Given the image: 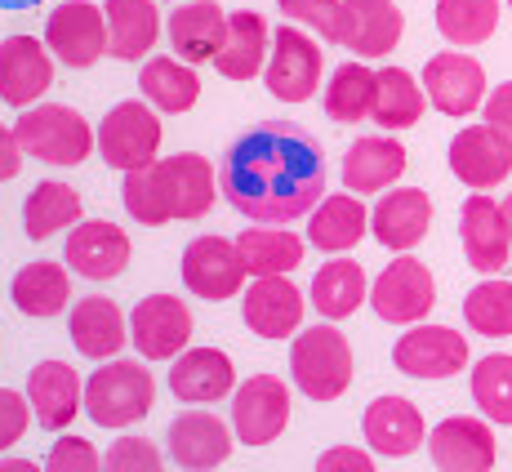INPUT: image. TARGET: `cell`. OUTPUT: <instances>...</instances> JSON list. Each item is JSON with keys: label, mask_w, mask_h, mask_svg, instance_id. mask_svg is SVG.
I'll list each match as a JSON object with an SVG mask.
<instances>
[{"label": "cell", "mask_w": 512, "mask_h": 472, "mask_svg": "<svg viewBox=\"0 0 512 472\" xmlns=\"http://www.w3.org/2000/svg\"><path fill=\"white\" fill-rule=\"evenodd\" d=\"M219 188L236 214L281 228L326 201V156L308 130L290 121H263L228 147Z\"/></svg>", "instance_id": "6da1fadb"}, {"label": "cell", "mask_w": 512, "mask_h": 472, "mask_svg": "<svg viewBox=\"0 0 512 472\" xmlns=\"http://www.w3.org/2000/svg\"><path fill=\"white\" fill-rule=\"evenodd\" d=\"M152 397H156L152 375H147L139 361H125V357H112L107 366H98L85 379V415L98 428L139 424V419L152 415Z\"/></svg>", "instance_id": "7a4b0ae2"}, {"label": "cell", "mask_w": 512, "mask_h": 472, "mask_svg": "<svg viewBox=\"0 0 512 472\" xmlns=\"http://www.w3.org/2000/svg\"><path fill=\"white\" fill-rule=\"evenodd\" d=\"M14 134L23 143V156H36L45 165H81L94 152V130L76 107L36 103L14 121Z\"/></svg>", "instance_id": "3957f363"}, {"label": "cell", "mask_w": 512, "mask_h": 472, "mask_svg": "<svg viewBox=\"0 0 512 472\" xmlns=\"http://www.w3.org/2000/svg\"><path fill=\"white\" fill-rule=\"evenodd\" d=\"M294 388L312 401H339L352 383V348L334 326H312L290 343Z\"/></svg>", "instance_id": "277c9868"}, {"label": "cell", "mask_w": 512, "mask_h": 472, "mask_svg": "<svg viewBox=\"0 0 512 472\" xmlns=\"http://www.w3.org/2000/svg\"><path fill=\"white\" fill-rule=\"evenodd\" d=\"M161 152V116L152 112V103L139 98H125L98 125V156H103L112 170L130 174L156 161Z\"/></svg>", "instance_id": "5b68a950"}, {"label": "cell", "mask_w": 512, "mask_h": 472, "mask_svg": "<svg viewBox=\"0 0 512 472\" xmlns=\"http://www.w3.org/2000/svg\"><path fill=\"white\" fill-rule=\"evenodd\" d=\"M321 67H326V54H321V45L299 23H285L272 32V54H268V67H263V81H268L272 98L308 103L312 90L321 85Z\"/></svg>", "instance_id": "8992f818"}, {"label": "cell", "mask_w": 512, "mask_h": 472, "mask_svg": "<svg viewBox=\"0 0 512 472\" xmlns=\"http://www.w3.org/2000/svg\"><path fill=\"white\" fill-rule=\"evenodd\" d=\"M370 303L379 312V321H388V326H419L437 303V281L419 259L401 254L370 285Z\"/></svg>", "instance_id": "52a82bcc"}, {"label": "cell", "mask_w": 512, "mask_h": 472, "mask_svg": "<svg viewBox=\"0 0 512 472\" xmlns=\"http://www.w3.org/2000/svg\"><path fill=\"white\" fill-rule=\"evenodd\" d=\"M45 45L63 67H94L107 54V14L90 0H63L45 18Z\"/></svg>", "instance_id": "ba28073f"}, {"label": "cell", "mask_w": 512, "mask_h": 472, "mask_svg": "<svg viewBox=\"0 0 512 472\" xmlns=\"http://www.w3.org/2000/svg\"><path fill=\"white\" fill-rule=\"evenodd\" d=\"M130 339L143 361L183 357L192 343V312L174 294H147L130 312Z\"/></svg>", "instance_id": "9c48e42d"}, {"label": "cell", "mask_w": 512, "mask_h": 472, "mask_svg": "<svg viewBox=\"0 0 512 472\" xmlns=\"http://www.w3.org/2000/svg\"><path fill=\"white\" fill-rule=\"evenodd\" d=\"M290 424V388L277 375H254L232 397V432L241 446H268Z\"/></svg>", "instance_id": "30bf717a"}, {"label": "cell", "mask_w": 512, "mask_h": 472, "mask_svg": "<svg viewBox=\"0 0 512 472\" xmlns=\"http://www.w3.org/2000/svg\"><path fill=\"white\" fill-rule=\"evenodd\" d=\"M156 179L170 219H205L210 205L219 201V174L201 152H179V156H156Z\"/></svg>", "instance_id": "8fae6325"}, {"label": "cell", "mask_w": 512, "mask_h": 472, "mask_svg": "<svg viewBox=\"0 0 512 472\" xmlns=\"http://www.w3.org/2000/svg\"><path fill=\"white\" fill-rule=\"evenodd\" d=\"M423 94L437 112L446 116H468L477 107H486V72L472 54L446 49V54H432L423 63Z\"/></svg>", "instance_id": "7c38bea8"}, {"label": "cell", "mask_w": 512, "mask_h": 472, "mask_svg": "<svg viewBox=\"0 0 512 472\" xmlns=\"http://www.w3.org/2000/svg\"><path fill=\"white\" fill-rule=\"evenodd\" d=\"M392 366L410 379H450L468 366V339L450 326H410L392 348Z\"/></svg>", "instance_id": "4fadbf2b"}, {"label": "cell", "mask_w": 512, "mask_h": 472, "mask_svg": "<svg viewBox=\"0 0 512 472\" xmlns=\"http://www.w3.org/2000/svg\"><path fill=\"white\" fill-rule=\"evenodd\" d=\"M450 170L472 192H490L512 174V143L495 125H468L450 139Z\"/></svg>", "instance_id": "5bb4252c"}, {"label": "cell", "mask_w": 512, "mask_h": 472, "mask_svg": "<svg viewBox=\"0 0 512 472\" xmlns=\"http://www.w3.org/2000/svg\"><path fill=\"white\" fill-rule=\"evenodd\" d=\"M54 85V58L36 36H5L0 41V98L18 112L36 107Z\"/></svg>", "instance_id": "9a60e30c"}, {"label": "cell", "mask_w": 512, "mask_h": 472, "mask_svg": "<svg viewBox=\"0 0 512 472\" xmlns=\"http://www.w3.org/2000/svg\"><path fill=\"white\" fill-rule=\"evenodd\" d=\"M245 277L250 272H245L236 241H228V236H196L183 250V285L196 299H210V303L232 299Z\"/></svg>", "instance_id": "2e32d148"}, {"label": "cell", "mask_w": 512, "mask_h": 472, "mask_svg": "<svg viewBox=\"0 0 512 472\" xmlns=\"http://www.w3.org/2000/svg\"><path fill=\"white\" fill-rule=\"evenodd\" d=\"M130 232L107 219L76 223L67 232V268L85 281H112L130 268Z\"/></svg>", "instance_id": "e0dca14e"}, {"label": "cell", "mask_w": 512, "mask_h": 472, "mask_svg": "<svg viewBox=\"0 0 512 472\" xmlns=\"http://www.w3.org/2000/svg\"><path fill=\"white\" fill-rule=\"evenodd\" d=\"M459 236H464V254H468V268L495 272L508 268V245H512V232H508V219H504V205H495L486 192H472L459 210Z\"/></svg>", "instance_id": "ac0fdd59"}, {"label": "cell", "mask_w": 512, "mask_h": 472, "mask_svg": "<svg viewBox=\"0 0 512 472\" xmlns=\"http://www.w3.org/2000/svg\"><path fill=\"white\" fill-rule=\"evenodd\" d=\"M428 455L441 472H490L499 450H495V432H490L486 419L455 415L432 428Z\"/></svg>", "instance_id": "d6986e66"}, {"label": "cell", "mask_w": 512, "mask_h": 472, "mask_svg": "<svg viewBox=\"0 0 512 472\" xmlns=\"http://www.w3.org/2000/svg\"><path fill=\"white\" fill-rule=\"evenodd\" d=\"M241 312L259 339H290L303 326V290L290 277H254L241 294Z\"/></svg>", "instance_id": "ffe728a7"}, {"label": "cell", "mask_w": 512, "mask_h": 472, "mask_svg": "<svg viewBox=\"0 0 512 472\" xmlns=\"http://www.w3.org/2000/svg\"><path fill=\"white\" fill-rule=\"evenodd\" d=\"M170 459L183 472H210L228 464L232 455V428L210 410H183L170 424Z\"/></svg>", "instance_id": "44dd1931"}, {"label": "cell", "mask_w": 512, "mask_h": 472, "mask_svg": "<svg viewBox=\"0 0 512 472\" xmlns=\"http://www.w3.org/2000/svg\"><path fill=\"white\" fill-rule=\"evenodd\" d=\"M406 14L397 0H343V32L339 45L352 49L357 58H383L401 45Z\"/></svg>", "instance_id": "7402d4cb"}, {"label": "cell", "mask_w": 512, "mask_h": 472, "mask_svg": "<svg viewBox=\"0 0 512 472\" xmlns=\"http://www.w3.org/2000/svg\"><path fill=\"white\" fill-rule=\"evenodd\" d=\"M27 401H32V419L45 432H63L85 406V383L67 361H41L27 375Z\"/></svg>", "instance_id": "603a6c76"}, {"label": "cell", "mask_w": 512, "mask_h": 472, "mask_svg": "<svg viewBox=\"0 0 512 472\" xmlns=\"http://www.w3.org/2000/svg\"><path fill=\"white\" fill-rule=\"evenodd\" d=\"M432 228V201L423 188H397V192H383L379 205L370 210V232L379 245L388 250L406 254L428 236Z\"/></svg>", "instance_id": "cb8c5ba5"}, {"label": "cell", "mask_w": 512, "mask_h": 472, "mask_svg": "<svg viewBox=\"0 0 512 472\" xmlns=\"http://www.w3.org/2000/svg\"><path fill=\"white\" fill-rule=\"evenodd\" d=\"M361 432L379 455L388 459H406L428 441V428H423V415L415 401L406 397H374L366 406V419H361Z\"/></svg>", "instance_id": "d4e9b609"}, {"label": "cell", "mask_w": 512, "mask_h": 472, "mask_svg": "<svg viewBox=\"0 0 512 472\" xmlns=\"http://www.w3.org/2000/svg\"><path fill=\"white\" fill-rule=\"evenodd\" d=\"M223 41H228V9L219 0H183L170 14V45L183 63H205L219 58Z\"/></svg>", "instance_id": "484cf974"}, {"label": "cell", "mask_w": 512, "mask_h": 472, "mask_svg": "<svg viewBox=\"0 0 512 472\" xmlns=\"http://www.w3.org/2000/svg\"><path fill=\"white\" fill-rule=\"evenodd\" d=\"M67 334H72V343H76L81 357L112 361L116 352L125 348V339H130V321H125V312L116 308L112 299L90 294V299H81L72 308V317H67Z\"/></svg>", "instance_id": "4316f807"}, {"label": "cell", "mask_w": 512, "mask_h": 472, "mask_svg": "<svg viewBox=\"0 0 512 472\" xmlns=\"http://www.w3.org/2000/svg\"><path fill=\"white\" fill-rule=\"evenodd\" d=\"M236 370L232 357L219 348H187L170 370V392L187 406H214L232 392Z\"/></svg>", "instance_id": "83f0119b"}, {"label": "cell", "mask_w": 512, "mask_h": 472, "mask_svg": "<svg viewBox=\"0 0 512 472\" xmlns=\"http://www.w3.org/2000/svg\"><path fill=\"white\" fill-rule=\"evenodd\" d=\"M268 54H272L268 18L254 14V9L228 14V41H223L219 58H214L219 76H228V81H254L268 67Z\"/></svg>", "instance_id": "f1b7e54d"}, {"label": "cell", "mask_w": 512, "mask_h": 472, "mask_svg": "<svg viewBox=\"0 0 512 472\" xmlns=\"http://www.w3.org/2000/svg\"><path fill=\"white\" fill-rule=\"evenodd\" d=\"M107 54L121 63H139L161 36V9L156 0H107Z\"/></svg>", "instance_id": "f546056e"}, {"label": "cell", "mask_w": 512, "mask_h": 472, "mask_svg": "<svg viewBox=\"0 0 512 472\" xmlns=\"http://www.w3.org/2000/svg\"><path fill=\"white\" fill-rule=\"evenodd\" d=\"M406 174V147L397 139H383V134H370V139H357L343 156V188L348 192H383L388 183H397Z\"/></svg>", "instance_id": "4dcf8cb0"}, {"label": "cell", "mask_w": 512, "mask_h": 472, "mask_svg": "<svg viewBox=\"0 0 512 472\" xmlns=\"http://www.w3.org/2000/svg\"><path fill=\"white\" fill-rule=\"evenodd\" d=\"M9 299H14V308L23 312V317H58V312L72 303V277H67L63 263L54 259H36L27 263L23 272L14 277V285H9Z\"/></svg>", "instance_id": "1f68e13d"}, {"label": "cell", "mask_w": 512, "mask_h": 472, "mask_svg": "<svg viewBox=\"0 0 512 472\" xmlns=\"http://www.w3.org/2000/svg\"><path fill=\"white\" fill-rule=\"evenodd\" d=\"M366 232H370V210L361 205V196L357 192H334L312 210L308 241L326 254H348Z\"/></svg>", "instance_id": "d6a6232c"}, {"label": "cell", "mask_w": 512, "mask_h": 472, "mask_svg": "<svg viewBox=\"0 0 512 472\" xmlns=\"http://www.w3.org/2000/svg\"><path fill=\"white\" fill-rule=\"evenodd\" d=\"M139 85H143V98L156 107V112H170V116H183L196 107L201 98V76L192 72V63L183 58H147L143 72H139Z\"/></svg>", "instance_id": "836d02e7"}, {"label": "cell", "mask_w": 512, "mask_h": 472, "mask_svg": "<svg viewBox=\"0 0 512 472\" xmlns=\"http://www.w3.org/2000/svg\"><path fill=\"white\" fill-rule=\"evenodd\" d=\"M370 299V285L361 263L352 259H330L321 263V272L312 277V308L321 312L326 321H343Z\"/></svg>", "instance_id": "e575fe53"}, {"label": "cell", "mask_w": 512, "mask_h": 472, "mask_svg": "<svg viewBox=\"0 0 512 472\" xmlns=\"http://www.w3.org/2000/svg\"><path fill=\"white\" fill-rule=\"evenodd\" d=\"M236 254H241L250 277H285L303 263V241L285 228H250L236 236Z\"/></svg>", "instance_id": "d590c367"}, {"label": "cell", "mask_w": 512, "mask_h": 472, "mask_svg": "<svg viewBox=\"0 0 512 472\" xmlns=\"http://www.w3.org/2000/svg\"><path fill=\"white\" fill-rule=\"evenodd\" d=\"M76 223H81V192L58 179L36 183L23 205V232L32 236V241H49L54 232L76 228Z\"/></svg>", "instance_id": "8d00e7d4"}, {"label": "cell", "mask_w": 512, "mask_h": 472, "mask_svg": "<svg viewBox=\"0 0 512 472\" xmlns=\"http://www.w3.org/2000/svg\"><path fill=\"white\" fill-rule=\"evenodd\" d=\"M423 107H428V94L406 67H383L379 72V90H374V125L383 130H410V125L423 121Z\"/></svg>", "instance_id": "74e56055"}, {"label": "cell", "mask_w": 512, "mask_h": 472, "mask_svg": "<svg viewBox=\"0 0 512 472\" xmlns=\"http://www.w3.org/2000/svg\"><path fill=\"white\" fill-rule=\"evenodd\" d=\"M374 90H379V72L366 63H343L326 85V116L339 125H357L374 116Z\"/></svg>", "instance_id": "f35d334b"}, {"label": "cell", "mask_w": 512, "mask_h": 472, "mask_svg": "<svg viewBox=\"0 0 512 472\" xmlns=\"http://www.w3.org/2000/svg\"><path fill=\"white\" fill-rule=\"evenodd\" d=\"M499 27V0H437V32L450 45L472 49Z\"/></svg>", "instance_id": "ab89813d"}, {"label": "cell", "mask_w": 512, "mask_h": 472, "mask_svg": "<svg viewBox=\"0 0 512 472\" xmlns=\"http://www.w3.org/2000/svg\"><path fill=\"white\" fill-rule=\"evenodd\" d=\"M464 321L486 339L512 334V281H481L464 299Z\"/></svg>", "instance_id": "60d3db41"}, {"label": "cell", "mask_w": 512, "mask_h": 472, "mask_svg": "<svg viewBox=\"0 0 512 472\" xmlns=\"http://www.w3.org/2000/svg\"><path fill=\"white\" fill-rule=\"evenodd\" d=\"M472 401L481 406V415L490 424H512V357L495 352L481 357L472 370Z\"/></svg>", "instance_id": "b9f144b4"}, {"label": "cell", "mask_w": 512, "mask_h": 472, "mask_svg": "<svg viewBox=\"0 0 512 472\" xmlns=\"http://www.w3.org/2000/svg\"><path fill=\"white\" fill-rule=\"evenodd\" d=\"M121 201H125V210L134 214V223H143V228H161V223H170V210H165V196H161V179H156V161L143 165V170L125 174Z\"/></svg>", "instance_id": "7bdbcfd3"}, {"label": "cell", "mask_w": 512, "mask_h": 472, "mask_svg": "<svg viewBox=\"0 0 512 472\" xmlns=\"http://www.w3.org/2000/svg\"><path fill=\"white\" fill-rule=\"evenodd\" d=\"M281 14L299 27H312L321 41L339 45V32H343V0H277Z\"/></svg>", "instance_id": "ee69618b"}, {"label": "cell", "mask_w": 512, "mask_h": 472, "mask_svg": "<svg viewBox=\"0 0 512 472\" xmlns=\"http://www.w3.org/2000/svg\"><path fill=\"white\" fill-rule=\"evenodd\" d=\"M103 472H165L156 441L147 437H116L103 455Z\"/></svg>", "instance_id": "f6af8a7d"}, {"label": "cell", "mask_w": 512, "mask_h": 472, "mask_svg": "<svg viewBox=\"0 0 512 472\" xmlns=\"http://www.w3.org/2000/svg\"><path fill=\"white\" fill-rule=\"evenodd\" d=\"M45 472H103V459H98L94 441L85 437H63L49 446Z\"/></svg>", "instance_id": "bcb514c9"}, {"label": "cell", "mask_w": 512, "mask_h": 472, "mask_svg": "<svg viewBox=\"0 0 512 472\" xmlns=\"http://www.w3.org/2000/svg\"><path fill=\"white\" fill-rule=\"evenodd\" d=\"M27 410H32V401H27L23 392L0 388V455H5L14 441H23V432H27Z\"/></svg>", "instance_id": "7dc6e473"}, {"label": "cell", "mask_w": 512, "mask_h": 472, "mask_svg": "<svg viewBox=\"0 0 512 472\" xmlns=\"http://www.w3.org/2000/svg\"><path fill=\"white\" fill-rule=\"evenodd\" d=\"M317 472H374V459L357 446H330L317 459Z\"/></svg>", "instance_id": "c3c4849f"}, {"label": "cell", "mask_w": 512, "mask_h": 472, "mask_svg": "<svg viewBox=\"0 0 512 472\" xmlns=\"http://www.w3.org/2000/svg\"><path fill=\"white\" fill-rule=\"evenodd\" d=\"M481 112H486V125H495V130L512 143V81H504L499 90H490Z\"/></svg>", "instance_id": "681fc988"}, {"label": "cell", "mask_w": 512, "mask_h": 472, "mask_svg": "<svg viewBox=\"0 0 512 472\" xmlns=\"http://www.w3.org/2000/svg\"><path fill=\"white\" fill-rule=\"evenodd\" d=\"M18 170H23V143L9 125H0V183H9Z\"/></svg>", "instance_id": "f907efd6"}, {"label": "cell", "mask_w": 512, "mask_h": 472, "mask_svg": "<svg viewBox=\"0 0 512 472\" xmlns=\"http://www.w3.org/2000/svg\"><path fill=\"white\" fill-rule=\"evenodd\" d=\"M0 472H45V468H36L32 459H0Z\"/></svg>", "instance_id": "816d5d0a"}, {"label": "cell", "mask_w": 512, "mask_h": 472, "mask_svg": "<svg viewBox=\"0 0 512 472\" xmlns=\"http://www.w3.org/2000/svg\"><path fill=\"white\" fill-rule=\"evenodd\" d=\"M32 5H41V0H0L5 14H18V9H32Z\"/></svg>", "instance_id": "f5cc1de1"}, {"label": "cell", "mask_w": 512, "mask_h": 472, "mask_svg": "<svg viewBox=\"0 0 512 472\" xmlns=\"http://www.w3.org/2000/svg\"><path fill=\"white\" fill-rule=\"evenodd\" d=\"M504 219H508V232H512V196L504 201Z\"/></svg>", "instance_id": "db71d44e"}, {"label": "cell", "mask_w": 512, "mask_h": 472, "mask_svg": "<svg viewBox=\"0 0 512 472\" xmlns=\"http://www.w3.org/2000/svg\"><path fill=\"white\" fill-rule=\"evenodd\" d=\"M508 5H512V0H508Z\"/></svg>", "instance_id": "11a10c76"}]
</instances>
